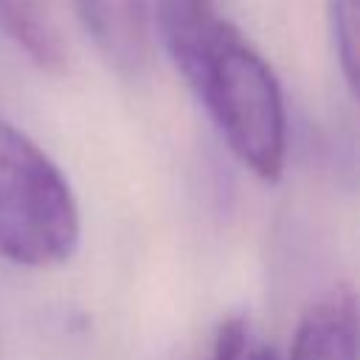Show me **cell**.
<instances>
[{
  "label": "cell",
  "mask_w": 360,
  "mask_h": 360,
  "mask_svg": "<svg viewBox=\"0 0 360 360\" xmlns=\"http://www.w3.org/2000/svg\"><path fill=\"white\" fill-rule=\"evenodd\" d=\"M208 360H276L273 349L253 338L248 315L236 312L219 321Z\"/></svg>",
  "instance_id": "obj_7"
},
{
  "label": "cell",
  "mask_w": 360,
  "mask_h": 360,
  "mask_svg": "<svg viewBox=\"0 0 360 360\" xmlns=\"http://www.w3.org/2000/svg\"><path fill=\"white\" fill-rule=\"evenodd\" d=\"M152 25L236 160L276 183L287 166L290 129L270 62L214 0H158Z\"/></svg>",
  "instance_id": "obj_1"
},
{
  "label": "cell",
  "mask_w": 360,
  "mask_h": 360,
  "mask_svg": "<svg viewBox=\"0 0 360 360\" xmlns=\"http://www.w3.org/2000/svg\"><path fill=\"white\" fill-rule=\"evenodd\" d=\"M287 360H357V298L349 284L329 287L301 312Z\"/></svg>",
  "instance_id": "obj_4"
},
{
  "label": "cell",
  "mask_w": 360,
  "mask_h": 360,
  "mask_svg": "<svg viewBox=\"0 0 360 360\" xmlns=\"http://www.w3.org/2000/svg\"><path fill=\"white\" fill-rule=\"evenodd\" d=\"M82 242L79 200L51 155L0 115V256L48 270Z\"/></svg>",
  "instance_id": "obj_2"
},
{
  "label": "cell",
  "mask_w": 360,
  "mask_h": 360,
  "mask_svg": "<svg viewBox=\"0 0 360 360\" xmlns=\"http://www.w3.org/2000/svg\"><path fill=\"white\" fill-rule=\"evenodd\" d=\"M0 31L42 70L62 68V39L39 0H0Z\"/></svg>",
  "instance_id": "obj_5"
},
{
  "label": "cell",
  "mask_w": 360,
  "mask_h": 360,
  "mask_svg": "<svg viewBox=\"0 0 360 360\" xmlns=\"http://www.w3.org/2000/svg\"><path fill=\"white\" fill-rule=\"evenodd\" d=\"M101 59L127 79H141L155 56L149 0H70Z\"/></svg>",
  "instance_id": "obj_3"
},
{
  "label": "cell",
  "mask_w": 360,
  "mask_h": 360,
  "mask_svg": "<svg viewBox=\"0 0 360 360\" xmlns=\"http://www.w3.org/2000/svg\"><path fill=\"white\" fill-rule=\"evenodd\" d=\"M326 22L340 73L354 93L357 87V31H360V0H326Z\"/></svg>",
  "instance_id": "obj_6"
}]
</instances>
